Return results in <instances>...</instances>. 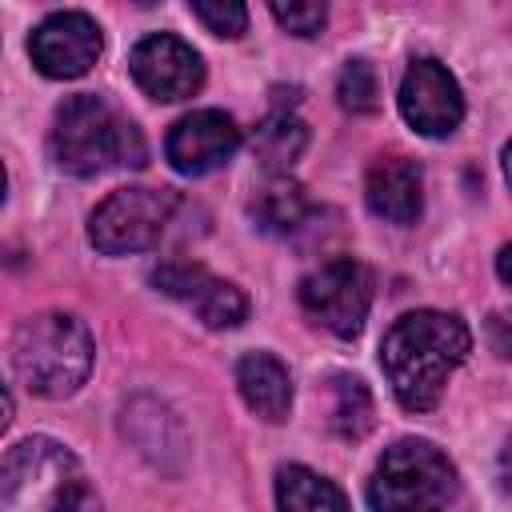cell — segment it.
I'll return each instance as SVG.
<instances>
[{"label":"cell","instance_id":"1","mask_svg":"<svg viewBox=\"0 0 512 512\" xmlns=\"http://www.w3.org/2000/svg\"><path fill=\"white\" fill-rule=\"evenodd\" d=\"M468 348H472V336L460 316L420 308L400 316L384 332L380 368L408 412H428L444 396V384L464 364Z\"/></svg>","mask_w":512,"mask_h":512},{"label":"cell","instance_id":"2","mask_svg":"<svg viewBox=\"0 0 512 512\" xmlns=\"http://www.w3.org/2000/svg\"><path fill=\"white\" fill-rule=\"evenodd\" d=\"M0 512H100V496L60 440L24 436L4 452Z\"/></svg>","mask_w":512,"mask_h":512},{"label":"cell","instance_id":"3","mask_svg":"<svg viewBox=\"0 0 512 512\" xmlns=\"http://www.w3.org/2000/svg\"><path fill=\"white\" fill-rule=\"evenodd\" d=\"M48 152L68 176H100L108 168H140L148 148L140 128L120 116L104 96L80 92L56 108Z\"/></svg>","mask_w":512,"mask_h":512},{"label":"cell","instance_id":"4","mask_svg":"<svg viewBox=\"0 0 512 512\" xmlns=\"http://www.w3.org/2000/svg\"><path fill=\"white\" fill-rule=\"evenodd\" d=\"M12 368L28 392L44 400H64L88 380L92 336L68 312L28 316L12 336Z\"/></svg>","mask_w":512,"mask_h":512},{"label":"cell","instance_id":"5","mask_svg":"<svg viewBox=\"0 0 512 512\" xmlns=\"http://www.w3.org/2000/svg\"><path fill=\"white\" fill-rule=\"evenodd\" d=\"M456 492V472L428 440H396L376 460L368 480L372 512H444Z\"/></svg>","mask_w":512,"mask_h":512},{"label":"cell","instance_id":"6","mask_svg":"<svg viewBox=\"0 0 512 512\" xmlns=\"http://www.w3.org/2000/svg\"><path fill=\"white\" fill-rule=\"evenodd\" d=\"M176 204L172 188H120L92 212L88 236L108 256L144 252L164 236Z\"/></svg>","mask_w":512,"mask_h":512},{"label":"cell","instance_id":"7","mask_svg":"<svg viewBox=\"0 0 512 512\" xmlns=\"http://www.w3.org/2000/svg\"><path fill=\"white\" fill-rule=\"evenodd\" d=\"M300 304L320 328L348 340L364 328V316L372 304V276L352 256L328 260L300 280Z\"/></svg>","mask_w":512,"mask_h":512},{"label":"cell","instance_id":"8","mask_svg":"<svg viewBox=\"0 0 512 512\" xmlns=\"http://www.w3.org/2000/svg\"><path fill=\"white\" fill-rule=\"evenodd\" d=\"M152 284L180 300L196 320H204L208 328H236L248 316V296L232 284L212 276L204 264L192 260H164L160 268H152Z\"/></svg>","mask_w":512,"mask_h":512},{"label":"cell","instance_id":"9","mask_svg":"<svg viewBox=\"0 0 512 512\" xmlns=\"http://www.w3.org/2000/svg\"><path fill=\"white\" fill-rule=\"evenodd\" d=\"M400 112L420 136H448L464 120V96L456 76L440 60H412L400 80Z\"/></svg>","mask_w":512,"mask_h":512},{"label":"cell","instance_id":"10","mask_svg":"<svg viewBox=\"0 0 512 512\" xmlns=\"http://www.w3.org/2000/svg\"><path fill=\"white\" fill-rule=\"evenodd\" d=\"M128 68L136 76V84L152 96V100H184L204 84V60L192 44H184L172 32H152L144 36L132 56Z\"/></svg>","mask_w":512,"mask_h":512},{"label":"cell","instance_id":"11","mask_svg":"<svg viewBox=\"0 0 512 512\" xmlns=\"http://www.w3.org/2000/svg\"><path fill=\"white\" fill-rule=\"evenodd\" d=\"M100 48H104L100 28L84 12H52L32 32V40H28L32 64L44 76H52V80H76V76H84L96 64Z\"/></svg>","mask_w":512,"mask_h":512},{"label":"cell","instance_id":"12","mask_svg":"<svg viewBox=\"0 0 512 512\" xmlns=\"http://www.w3.org/2000/svg\"><path fill=\"white\" fill-rule=\"evenodd\" d=\"M236 148H240V128L228 112H216V108L180 116L164 140L168 164L184 176H204V172L220 168Z\"/></svg>","mask_w":512,"mask_h":512},{"label":"cell","instance_id":"13","mask_svg":"<svg viewBox=\"0 0 512 512\" xmlns=\"http://www.w3.org/2000/svg\"><path fill=\"white\" fill-rule=\"evenodd\" d=\"M364 200H368V208L376 216H384L392 224H412L420 216V204H424L420 164L408 160V156H380L368 168Z\"/></svg>","mask_w":512,"mask_h":512},{"label":"cell","instance_id":"14","mask_svg":"<svg viewBox=\"0 0 512 512\" xmlns=\"http://www.w3.org/2000/svg\"><path fill=\"white\" fill-rule=\"evenodd\" d=\"M236 388H240L244 404L260 420H268V424L284 420L288 408H292V376H288V368L272 352H248V356H240V364H236Z\"/></svg>","mask_w":512,"mask_h":512},{"label":"cell","instance_id":"15","mask_svg":"<svg viewBox=\"0 0 512 512\" xmlns=\"http://www.w3.org/2000/svg\"><path fill=\"white\" fill-rule=\"evenodd\" d=\"M252 216L264 232L272 236H292L296 228H304V220L312 216V200L308 192L288 180V176H268L264 188L252 196Z\"/></svg>","mask_w":512,"mask_h":512},{"label":"cell","instance_id":"16","mask_svg":"<svg viewBox=\"0 0 512 512\" xmlns=\"http://www.w3.org/2000/svg\"><path fill=\"white\" fill-rule=\"evenodd\" d=\"M276 508L280 512H348L344 492L304 464H288L276 476Z\"/></svg>","mask_w":512,"mask_h":512},{"label":"cell","instance_id":"17","mask_svg":"<svg viewBox=\"0 0 512 512\" xmlns=\"http://www.w3.org/2000/svg\"><path fill=\"white\" fill-rule=\"evenodd\" d=\"M304 144H308L304 120H296V116L284 112V108H276L272 116H264V124H260L256 136H252V152H256V160H260L272 176H288V168L300 160Z\"/></svg>","mask_w":512,"mask_h":512},{"label":"cell","instance_id":"18","mask_svg":"<svg viewBox=\"0 0 512 512\" xmlns=\"http://www.w3.org/2000/svg\"><path fill=\"white\" fill-rule=\"evenodd\" d=\"M332 428L344 440H360L372 428V396L356 376H332Z\"/></svg>","mask_w":512,"mask_h":512},{"label":"cell","instance_id":"19","mask_svg":"<svg viewBox=\"0 0 512 512\" xmlns=\"http://www.w3.org/2000/svg\"><path fill=\"white\" fill-rule=\"evenodd\" d=\"M336 96L348 112H372L376 108V72L368 60H348L336 80Z\"/></svg>","mask_w":512,"mask_h":512},{"label":"cell","instance_id":"20","mask_svg":"<svg viewBox=\"0 0 512 512\" xmlns=\"http://www.w3.org/2000/svg\"><path fill=\"white\" fill-rule=\"evenodd\" d=\"M272 16H276V24L280 28H288L292 36H316L320 28H324V20H328V8L324 4H272Z\"/></svg>","mask_w":512,"mask_h":512},{"label":"cell","instance_id":"21","mask_svg":"<svg viewBox=\"0 0 512 512\" xmlns=\"http://www.w3.org/2000/svg\"><path fill=\"white\" fill-rule=\"evenodd\" d=\"M196 20L208 24V32L216 36H240L248 28V8L236 4V0H224V4H192Z\"/></svg>","mask_w":512,"mask_h":512},{"label":"cell","instance_id":"22","mask_svg":"<svg viewBox=\"0 0 512 512\" xmlns=\"http://www.w3.org/2000/svg\"><path fill=\"white\" fill-rule=\"evenodd\" d=\"M488 340L504 360H512V312H492L488 316Z\"/></svg>","mask_w":512,"mask_h":512},{"label":"cell","instance_id":"23","mask_svg":"<svg viewBox=\"0 0 512 512\" xmlns=\"http://www.w3.org/2000/svg\"><path fill=\"white\" fill-rule=\"evenodd\" d=\"M496 276L512 288V244H504V248H500V256H496Z\"/></svg>","mask_w":512,"mask_h":512},{"label":"cell","instance_id":"24","mask_svg":"<svg viewBox=\"0 0 512 512\" xmlns=\"http://www.w3.org/2000/svg\"><path fill=\"white\" fill-rule=\"evenodd\" d=\"M504 180H508V188H512V140L504 144Z\"/></svg>","mask_w":512,"mask_h":512}]
</instances>
